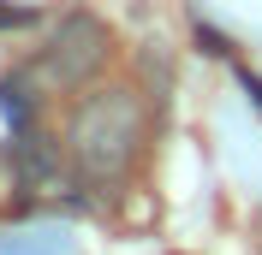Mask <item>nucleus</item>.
Returning <instances> with one entry per match:
<instances>
[{
    "label": "nucleus",
    "instance_id": "obj_4",
    "mask_svg": "<svg viewBox=\"0 0 262 255\" xmlns=\"http://www.w3.org/2000/svg\"><path fill=\"white\" fill-rule=\"evenodd\" d=\"M12 24H30V12H24V6H6V0H0V30H12Z\"/></svg>",
    "mask_w": 262,
    "mask_h": 255
},
{
    "label": "nucleus",
    "instance_id": "obj_3",
    "mask_svg": "<svg viewBox=\"0 0 262 255\" xmlns=\"http://www.w3.org/2000/svg\"><path fill=\"white\" fill-rule=\"evenodd\" d=\"M0 255H60V249H54V243H42V249H30L24 238H12V243H0Z\"/></svg>",
    "mask_w": 262,
    "mask_h": 255
},
{
    "label": "nucleus",
    "instance_id": "obj_1",
    "mask_svg": "<svg viewBox=\"0 0 262 255\" xmlns=\"http://www.w3.org/2000/svg\"><path fill=\"white\" fill-rule=\"evenodd\" d=\"M143 143H149V107L125 83L83 95L66 119V160L83 184H119L137 166Z\"/></svg>",
    "mask_w": 262,
    "mask_h": 255
},
{
    "label": "nucleus",
    "instance_id": "obj_2",
    "mask_svg": "<svg viewBox=\"0 0 262 255\" xmlns=\"http://www.w3.org/2000/svg\"><path fill=\"white\" fill-rule=\"evenodd\" d=\"M107 54H114V36H107V24L90 12H66L60 30L48 36V48H42V83H54V89H78V83H90L107 65Z\"/></svg>",
    "mask_w": 262,
    "mask_h": 255
}]
</instances>
